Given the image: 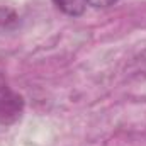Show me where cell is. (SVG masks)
<instances>
[{
  "label": "cell",
  "instance_id": "3",
  "mask_svg": "<svg viewBox=\"0 0 146 146\" xmlns=\"http://www.w3.org/2000/svg\"><path fill=\"white\" fill-rule=\"evenodd\" d=\"M119 0H87L88 5L95 7V9H106V7H110V5H115Z\"/></svg>",
  "mask_w": 146,
  "mask_h": 146
},
{
  "label": "cell",
  "instance_id": "1",
  "mask_svg": "<svg viewBox=\"0 0 146 146\" xmlns=\"http://www.w3.org/2000/svg\"><path fill=\"white\" fill-rule=\"evenodd\" d=\"M24 99L17 94L0 73V124L10 126L17 122L24 114Z\"/></svg>",
  "mask_w": 146,
  "mask_h": 146
},
{
  "label": "cell",
  "instance_id": "2",
  "mask_svg": "<svg viewBox=\"0 0 146 146\" xmlns=\"http://www.w3.org/2000/svg\"><path fill=\"white\" fill-rule=\"evenodd\" d=\"M53 3L66 15L72 17H80L83 15L85 9H87V0H53Z\"/></svg>",
  "mask_w": 146,
  "mask_h": 146
}]
</instances>
